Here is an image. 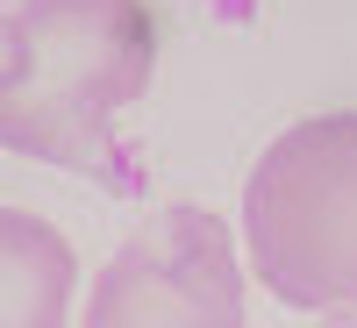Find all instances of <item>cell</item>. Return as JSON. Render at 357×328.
Returning <instances> with one entry per match:
<instances>
[{
	"mask_svg": "<svg viewBox=\"0 0 357 328\" xmlns=\"http://www.w3.org/2000/svg\"><path fill=\"white\" fill-rule=\"evenodd\" d=\"M158 79V15L143 0H15L0 15V150L100 171L114 122Z\"/></svg>",
	"mask_w": 357,
	"mask_h": 328,
	"instance_id": "6da1fadb",
	"label": "cell"
},
{
	"mask_svg": "<svg viewBox=\"0 0 357 328\" xmlns=\"http://www.w3.org/2000/svg\"><path fill=\"white\" fill-rule=\"evenodd\" d=\"M243 264L293 314L357 307V107L301 114L257 150L243 200Z\"/></svg>",
	"mask_w": 357,
	"mask_h": 328,
	"instance_id": "7a4b0ae2",
	"label": "cell"
},
{
	"mask_svg": "<svg viewBox=\"0 0 357 328\" xmlns=\"http://www.w3.org/2000/svg\"><path fill=\"white\" fill-rule=\"evenodd\" d=\"M250 264L236 228L200 200H172L100 264L79 328H243Z\"/></svg>",
	"mask_w": 357,
	"mask_h": 328,
	"instance_id": "3957f363",
	"label": "cell"
},
{
	"mask_svg": "<svg viewBox=\"0 0 357 328\" xmlns=\"http://www.w3.org/2000/svg\"><path fill=\"white\" fill-rule=\"evenodd\" d=\"M79 300V250L50 214L0 207V328H65Z\"/></svg>",
	"mask_w": 357,
	"mask_h": 328,
	"instance_id": "277c9868",
	"label": "cell"
},
{
	"mask_svg": "<svg viewBox=\"0 0 357 328\" xmlns=\"http://www.w3.org/2000/svg\"><path fill=\"white\" fill-rule=\"evenodd\" d=\"M307 328H357V307H336V314H314Z\"/></svg>",
	"mask_w": 357,
	"mask_h": 328,
	"instance_id": "5b68a950",
	"label": "cell"
}]
</instances>
